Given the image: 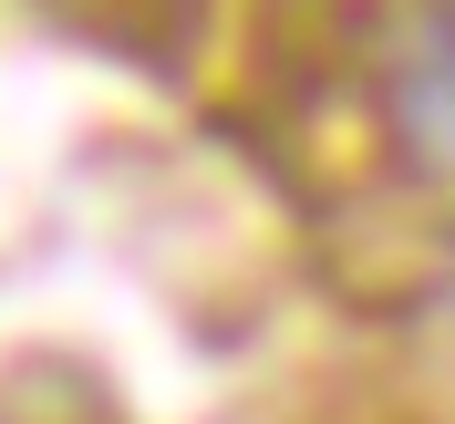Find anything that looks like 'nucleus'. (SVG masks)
I'll return each instance as SVG.
<instances>
[{
	"label": "nucleus",
	"instance_id": "nucleus-2",
	"mask_svg": "<svg viewBox=\"0 0 455 424\" xmlns=\"http://www.w3.org/2000/svg\"><path fill=\"white\" fill-rule=\"evenodd\" d=\"M62 21L93 31L104 52H135V62H187L207 31V0H62Z\"/></svg>",
	"mask_w": 455,
	"mask_h": 424
},
{
	"label": "nucleus",
	"instance_id": "nucleus-1",
	"mask_svg": "<svg viewBox=\"0 0 455 424\" xmlns=\"http://www.w3.org/2000/svg\"><path fill=\"white\" fill-rule=\"evenodd\" d=\"M372 114L425 176L455 187V0H425L414 21L372 52Z\"/></svg>",
	"mask_w": 455,
	"mask_h": 424
}]
</instances>
